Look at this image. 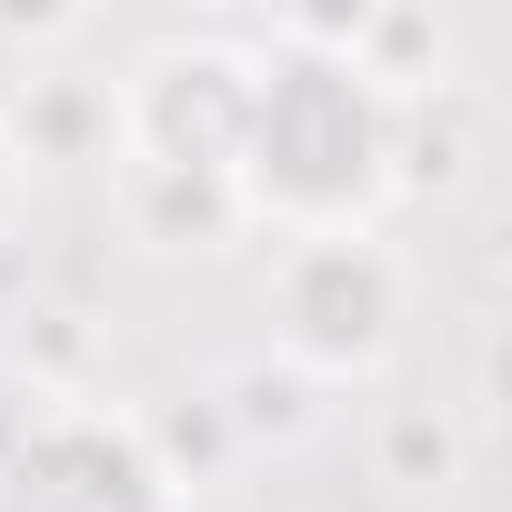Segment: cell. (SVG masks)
<instances>
[{"label":"cell","mask_w":512,"mask_h":512,"mask_svg":"<svg viewBox=\"0 0 512 512\" xmlns=\"http://www.w3.org/2000/svg\"><path fill=\"white\" fill-rule=\"evenodd\" d=\"M462 422L442 412V402H382L372 412V472L382 482H402V492H442V482H462Z\"/></svg>","instance_id":"cell-10"},{"label":"cell","mask_w":512,"mask_h":512,"mask_svg":"<svg viewBox=\"0 0 512 512\" xmlns=\"http://www.w3.org/2000/svg\"><path fill=\"white\" fill-rule=\"evenodd\" d=\"M211 402H221V422H231V452H292V442L322 432V382H302V372L272 362V352L231 362V372L211 382Z\"/></svg>","instance_id":"cell-8"},{"label":"cell","mask_w":512,"mask_h":512,"mask_svg":"<svg viewBox=\"0 0 512 512\" xmlns=\"http://www.w3.org/2000/svg\"><path fill=\"white\" fill-rule=\"evenodd\" d=\"M121 171V221L141 251H191V262H211V251H231L251 221H241V191L231 171H151V161H111Z\"/></svg>","instance_id":"cell-7"},{"label":"cell","mask_w":512,"mask_h":512,"mask_svg":"<svg viewBox=\"0 0 512 512\" xmlns=\"http://www.w3.org/2000/svg\"><path fill=\"white\" fill-rule=\"evenodd\" d=\"M121 111V161L151 171H231L241 151V111H251V51L201 31V41H161L131 61V81H111Z\"/></svg>","instance_id":"cell-3"},{"label":"cell","mask_w":512,"mask_h":512,"mask_svg":"<svg viewBox=\"0 0 512 512\" xmlns=\"http://www.w3.org/2000/svg\"><path fill=\"white\" fill-rule=\"evenodd\" d=\"M241 221L272 241L312 231H372L392 211V101L312 41H262L251 51V111L231 151Z\"/></svg>","instance_id":"cell-1"},{"label":"cell","mask_w":512,"mask_h":512,"mask_svg":"<svg viewBox=\"0 0 512 512\" xmlns=\"http://www.w3.org/2000/svg\"><path fill=\"white\" fill-rule=\"evenodd\" d=\"M21 191H31V181H21V161H11V151H0V241H11V231H21Z\"/></svg>","instance_id":"cell-11"},{"label":"cell","mask_w":512,"mask_h":512,"mask_svg":"<svg viewBox=\"0 0 512 512\" xmlns=\"http://www.w3.org/2000/svg\"><path fill=\"white\" fill-rule=\"evenodd\" d=\"M412 302L422 272L412 251L372 221V231H312L282 241L262 272V312H272V362H292L302 382H382L412 342Z\"/></svg>","instance_id":"cell-2"},{"label":"cell","mask_w":512,"mask_h":512,"mask_svg":"<svg viewBox=\"0 0 512 512\" xmlns=\"http://www.w3.org/2000/svg\"><path fill=\"white\" fill-rule=\"evenodd\" d=\"M492 151V101L452 71L412 101H392V201H452Z\"/></svg>","instance_id":"cell-5"},{"label":"cell","mask_w":512,"mask_h":512,"mask_svg":"<svg viewBox=\"0 0 512 512\" xmlns=\"http://www.w3.org/2000/svg\"><path fill=\"white\" fill-rule=\"evenodd\" d=\"M131 432H141V452L161 462V482H171L181 502L241 462V452H231V422H221V402H211V392H171L161 412H131Z\"/></svg>","instance_id":"cell-9"},{"label":"cell","mask_w":512,"mask_h":512,"mask_svg":"<svg viewBox=\"0 0 512 512\" xmlns=\"http://www.w3.org/2000/svg\"><path fill=\"white\" fill-rule=\"evenodd\" d=\"M0 512H181L131 412L51 402L0 442Z\"/></svg>","instance_id":"cell-4"},{"label":"cell","mask_w":512,"mask_h":512,"mask_svg":"<svg viewBox=\"0 0 512 512\" xmlns=\"http://www.w3.org/2000/svg\"><path fill=\"white\" fill-rule=\"evenodd\" d=\"M0 151L31 171H91V161H121V111H111V81H71V71H31L0 111Z\"/></svg>","instance_id":"cell-6"}]
</instances>
